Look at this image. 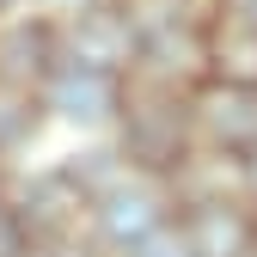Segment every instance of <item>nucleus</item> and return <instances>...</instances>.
Here are the masks:
<instances>
[{"label":"nucleus","instance_id":"f257e3e1","mask_svg":"<svg viewBox=\"0 0 257 257\" xmlns=\"http://www.w3.org/2000/svg\"><path fill=\"white\" fill-rule=\"evenodd\" d=\"M110 147L122 153L128 172L172 178L190 153H196V122H190V92L122 80V110L110 128Z\"/></svg>","mask_w":257,"mask_h":257},{"label":"nucleus","instance_id":"f03ea898","mask_svg":"<svg viewBox=\"0 0 257 257\" xmlns=\"http://www.w3.org/2000/svg\"><path fill=\"white\" fill-rule=\"evenodd\" d=\"M178 220V196L166 178H147V172H122L110 178L86 208V233L104 257H135L141 245H153Z\"/></svg>","mask_w":257,"mask_h":257},{"label":"nucleus","instance_id":"7ed1b4c3","mask_svg":"<svg viewBox=\"0 0 257 257\" xmlns=\"http://www.w3.org/2000/svg\"><path fill=\"white\" fill-rule=\"evenodd\" d=\"M55 43H61V61H74V68L128 80L141 61V19L122 0H86V7L55 13Z\"/></svg>","mask_w":257,"mask_h":257},{"label":"nucleus","instance_id":"20e7f679","mask_svg":"<svg viewBox=\"0 0 257 257\" xmlns=\"http://www.w3.org/2000/svg\"><path fill=\"white\" fill-rule=\"evenodd\" d=\"M13 208H19V220L31 227V239L37 245H55V239H80L86 233V208H92V196H86V184L61 166V153L55 159H25V166L13 172Z\"/></svg>","mask_w":257,"mask_h":257},{"label":"nucleus","instance_id":"39448f33","mask_svg":"<svg viewBox=\"0 0 257 257\" xmlns=\"http://www.w3.org/2000/svg\"><path fill=\"white\" fill-rule=\"evenodd\" d=\"M37 98H43L49 128H61V135H74V141H98V135H110V128H116V110H122V80L61 61V68L43 80V92H37Z\"/></svg>","mask_w":257,"mask_h":257},{"label":"nucleus","instance_id":"423d86ee","mask_svg":"<svg viewBox=\"0 0 257 257\" xmlns=\"http://www.w3.org/2000/svg\"><path fill=\"white\" fill-rule=\"evenodd\" d=\"M178 239L190 257H257V208L239 190H214V196L178 202Z\"/></svg>","mask_w":257,"mask_h":257},{"label":"nucleus","instance_id":"0eeeda50","mask_svg":"<svg viewBox=\"0 0 257 257\" xmlns=\"http://www.w3.org/2000/svg\"><path fill=\"white\" fill-rule=\"evenodd\" d=\"M55 68H61L55 13L49 7H13L7 19H0V86L43 92V80Z\"/></svg>","mask_w":257,"mask_h":257},{"label":"nucleus","instance_id":"6e6552de","mask_svg":"<svg viewBox=\"0 0 257 257\" xmlns=\"http://www.w3.org/2000/svg\"><path fill=\"white\" fill-rule=\"evenodd\" d=\"M190 122H196V147L239 159L257 141V92L227 86V80H196L190 86Z\"/></svg>","mask_w":257,"mask_h":257},{"label":"nucleus","instance_id":"1a4fd4ad","mask_svg":"<svg viewBox=\"0 0 257 257\" xmlns=\"http://www.w3.org/2000/svg\"><path fill=\"white\" fill-rule=\"evenodd\" d=\"M128 80L190 92L202 80V25H153V31H141V61H135Z\"/></svg>","mask_w":257,"mask_h":257},{"label":"nucleus","instance_id":"9d476101","mask_svg":"<svg viewBox=\"0 0 257 257\" xmlns=\"http://www.w3.org/2000/svg\"><path fill=\"white\" fill-rule=\"evenodd\" d=\"M202 80H227L257 92V25H239L227 13L202 19Z\"/></svg>","mask_w":257,"mask_h":257},{"label":"nucleus","instance_id":"9b49d317","mask_svg":"<svg viewBox=\"0 0 257 257\" xmlns=\"http://www.w3.org/2000/svg\"><path fill=\"white\" fill-rule=\"evenodd\" d=\"M49 135V116L37 92H19V86H0V159L7 166H25L31 153L43 147Z\"/></svg>","mask_w":257,"mask_h":257},{"label":"nucleus","instance_id":"f8f14e48","mask_svg":"<svg viewBox=\"0 0 257 257\" xmlns=\"http://www.w3.org/2000/svg\"><path fill=\"white\" fill-rule=\"evenodd\" d=\"M122 7L141 19V31H153V25H202L214 0H122Z\"/></svg>","mask_w":257,"mask_h":257},{"label":"nucleus","instance_id":"ddd939ff","mask_svg":"<svg viewBox=\"0 0 257 257\" xmlns=\"http://www.w3.org/2000/svg\"><path fill=\"white\" fill-rule=\"evenodd\" d=\"M233 190H239V196H245V202L257 208V141H251V147L239 153V184H233Z\"/></svg>","mask_w":257,"mask_h":257},{"label":"nucleus","instance_id":"4468645a","mask_svg":"<svg viewBox=\"0 0 257 257\" xmlns=\"http://www.w3.org/2000/svg\"><path fill=\"white\" fill-rule=\"evenodd\" d=\"M135 257H190V251H184V239H178V227H166V233H159L153 245H141Z\"/></svg>","mask_w":257,"mask_h":257},{"label":"nucleus","instance_id":"2eb2a0df","mask_svg":"<svg viewBox=\"0 0 257 257\" xmlns=\"http://www.w3.org/2000/svg\"><path fill=\"white\" fill-rule=\"evenodd\" d=\"M214 13H227L239 25H257V0H214Z\"/></svg>","mask_w":257,"mask_h":257},{"label":"nucleus","instance_id":"dca6fc26","mask_svg":"<svg viewBox=\"0 0 257 257\" xmlns=\"http://www.w3.org/2000/svg\"><path fill=\"white\" fill-rule=\"evenodd\" d=\"M13 172H19V166H7V159H0V196L13 190Z\"/></svg>","mask_w":257,"mask_h":257},{"label":"nucleus","instance_id":"f3484780","mask_svg":"<svg viewBox=\"0 0 257 257\" xmlns=\"http://www.w3.org/2000/svg\"><path fill=\"white\" fill-rule=\"evenodd\" d=\"M13 7H19V0H0V19H7V13H13Z\"/></svg>","mask_w":257,"mask_h":257},{"label":"nucleus","instance_id":"a211bd4d","mask_svg":"<svg viewBox=\"0 0 257 257\" xmlns=\"http://www.w3.org/2000/svg\"><path fill=\"white\" fill-rule=\"evenodd\" d=\"M19 7H43V0H19Z\"/></svg>","mask_w":257,"mask_h":257}]
</instances>
